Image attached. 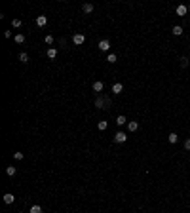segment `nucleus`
Masks as SVG:
<instances>
[{
    "label": "nucleus",
    "instance_id": "obj_1",
    "mask_svg": "<svg viewBox=\"0 0 190 213\" xmlns=\"http://www.w3.org/2000/svg\"><path fill=\"white\" fill-rule=\"evenodd\" d=\"M95 107H97V109H110V99H107V97H97V99H95Z\"/></svg>",
    "mask_w": 190,
    "mask_h": 213
},
{
    "label": "nucleus",
    "instance_id": "obj_2",
    "mask_svg": "<svg viewBox=\"0 0 190 213\" xmlns=\"http://www.w3.org/2000/svg\"><path fill=\"white\" fill-rule=\"evenodd\" d=\"M97 48H99L101 51H109V50H110V42L107 40V38H105V40H101V42H99V46H97Z\"/></svg>",
    "mask_w": 190,
    "mask_h": 213
},
{
    "label": "nucleus",
    "instance_id": "obj_3",
    "mask_svg": "<svg viewBox=\"0 0 190 213\" xmlns=\"http://www.w3.org/2000/svg\"><path fill=\"white\" fill-rule=\"evenodd\" d=\"M126 139H127V135L124 131H118L116 135H114V143H126Z\"/></svg>",
    "mask_w": 190,
    "mask_h": 213
},
{
    "label": "nucleus",
    "instance_id": "obj_4",
    "mask_svg": "<svg viewBox=\"0 0 190 213\" xmlns=\"http://www.w3.org/2000/svg\"><path fill=\"white\" fill-rule=\"evenodd\" d=\"M72 42L76 46H82V44H84V34H82V32H76V34L72 36Z\"/></svg>",
    "mask_w": 190,
    "mask_h": 213
},
{
    "label": "nucleus",
    "instance_id": "obj_5",
    "mask_svg": "<svg viewBox=\"0 0 190 213\" xmlns=\"http://www.w3.org/2000/svg\"><path fill=\"white\" fill-rule=\"evenodd\" d=\"M186 12H188V6H185V4H179V6H177V15L185 17V15H186Z\"/></svg>",
    "mask_w": 190,
    "mask_h": 213
},
{
    "label": "nucleus",
    "instance_id": "obj_6",
    "mask_svg": "<svg viewBox=\"0 0 190 213\" xmlns=\"http://www.w3.org/2000/svg\"><path fill=\"white\" fill-rule=\"evenodd\" d=\"M103 88H105V84L101 80H97V82H93V91H97V93H101L103 91Z\"/></svg>",
    "mask_w": 190,
    "mask_h": 213
},
{
    "label": "nucleus",
    "instance_id": "obj_7",
    "mask_svg": "<svg viewBox=\"0 0 190 213\" xmlns=\"http://www.w3.org/2000/svg\"><path fill=\"white\" fill-rule=\"evenodd\" d=\"M46 23H48V17H46V15H38V17H36V25H38V27H46Z\"/></svg>",
    "mask_w": 190,
    "mask_h": 213
},
{
    "label": "nucleus",
    "instance_id": "obj_8",
    "mask_svg": "<svg viewBox=\"0 0 190 213\" xmlns=\"http://www.w3.org/2000/svg\"><path fill=\"white\" fill-rule=\"evenodd\" d=\"M127 129H129V131H137V129H139V122H135V120H133V122H127Z\"/></svg>",
    "mask_w": 190,
    "mask_h": 213
},
{
    "label": "nucleus",
    "instance_id": "obj_9",
    "mask_svg": "<svg viewBox=\"0 0 190 213\" xmlns=\"http://www.w3.org/2000/svg\"><path fill=\"white\" fill-rule=\"evenodd\" d=\"M14 202H15V196L12 194V192L4 194V204H14Z\"/></svg>",
    "mask_w": 190,
    "mask_h": 213
},
{
    "label": "nucleus",
    "instance_id": "obj_10",
    "mask_svg": "<svg viewBox=\"0 0 190 213\" xmlns=\"http://www.w3.org/2000/svg\"><path fill=\"white\" fill-rule=\"evenodd\" d=\"M122 90H124V86L120 84V82H116V84L112 86V93H116V95H118V93H122Z\"/></svg>",
    "mask_w": 190,
    "mask_h": 213
},
{
    "label": "nucleus",
    "instance_id": "obj_11",
    "mask_svg": "<svg viewBox=\"0 0 190 213\" xmlns=\"http://www.w3.org/2000/svg\"><path fill=\"white\" fill-rule=\"evenodd\" d=\"M171 32L175 34V36H181V34H182V27H181V25H175V27L171 29Z\"/></svg>",
    "mask_w": 190,
    "mask_h": 213
},
{
    "label": "nucleus",
    "instance_id": "obj_12",
    "mask_svg": "<svg viewBox=\"0 0 190 213\" xmlns=\"http://www.w3.org/2000/svg\"><path fill=\"white\" fill-rule=\"evenodd\" d=\"M82 10H84V14H91V12H93V4H90V2H87V4L82 6Z\"/></svg>",
    "mask_w": 190,
    "mask_h": 213
},
{
    "label": "nucleus",
    "instance_id": "obj_13",
    "mask_svg": "<svg viewBox=\"0 0 190 213\" xmlns=\"http://www.w3.org/2000/svg\"><path fill=\"white\" fill-rule=\"evenodd\" d=\"M97 127H99L101 131H105V129L109 127V122H107V120H101V122H97Z\"/></svg>",
    "mask_w": 190,
    "mask_h": 213
},
{
    "label": "nucleus",
    "instance_id": "obj_14",
    "mask_svg": "<svg viewBox=\"0 0 190 213\" xmlns=\"http://www.w3.org/2000/svg\"><path fill=\"white\" fill-rule=\"evenodd\" d=\"M116 124L118 126H124V124H127V120H126V116H124V114H120V116L116 118Z\"/></svg>",
    "mask_w": 190,
    "mask_h": 213
},
{
    "label": "nucleus",
    "instance_id": "obj_15",
    "mask_svg": "<svg viewBox=\"0 0 190 213\" xmlns=\"http://www.w3.org/2000/svg\"><path fill=\"white\" fill-rule=\"evenodd\" d=\"M167 139H169V143H173V145H175L177 141H179V135H177V133H169Z\"/></svg>",
    "mask_w": 190,
    "mask_h": 213
},
{
    "label": "nucleus",
    "instance_id": "obj_16",
    "mask_svg": "<svg viewBox=\"0 0 190 213\" xmlns=\"http://www.w3.org/2000/svg\"><path fill=\"white\" fill-rule=\"evenodd\" d=\"M48 57L55 59V57H57V50H55V48H50V50H48Z\"/></svg>",
    "mask_w": 190,
    "mask_h": 213
},
{
    "label": "nucleus",
    "instance_id": "obj_17",
    "mask_svg": "<svg viewBox=\"0 0 190 213\" xmlns=\"http://www.w3.org/2000/svg\"><path fill=\"white\" fill-rule=\"evenodd\" d=\"M15 171H17V169H15L14 166H8V168H6V173H8L10 177H14V175H15Z\"/></svg>",
    "mask_w": 190,
    "mask_h": 213
},
{
    "label": "nucleus",
    "instance_id": "obj_18",
    "mask_svg": "<svg viewBox=\"0 0 190 213\" xmlns=\"http://www.w3.org/2000/svg\"><path fill=\"white\" fill-rule=\"evenodd\" d=\"M116 59H118L116 53H109V55H107V61H109V63H116Z\"/></svg>",
    "mask_w": 190,
    "mask_h": 213
},
{
    "label": "nucleus",
    "instance_id": "obj_19",
    "mask_svg": "<svg viewBox=\"0 0 190 213\" xmlns=\"http://www.w3.org/2000/svg\"><path fill=\"white\" fill-rule=\"evenodd\" d=\"M31 213H42V205H38V204H34L31 208Z\"/></svg>",
    "mask_w": 190,
    "mask_h": 213
},
{
    "label": "nucleus",
    "instance_id": "obj_20",
    "mask_svg": "<svg viewBox=\"0 0 190 213\" xmlns=\"http://www.w3.org/2000/svg\"><path fill=\"white\" fill-rule=\"evenodd\" d=\"M179 63H181V67H188V57H185V55H182V57L179 59Z\"/></svg>",
    "mask_w": 190,
    "mask_h": 213
},
{
    "label": "nucleus",
    "instance_id": "obj_21",
    "mask_svg": "<svg viewBox=\"0 0 190 213\" xmlns=\"http://www.w3.org/2000/svg\"><path fill=\"white\" fill-rule=\"evenodd\" d=\"M19 59H21V63H29V55L23 51V53H19Z\"/></svg>",
    "mask_w": 190,
    "mask_h": 213
},
{
    "label": "nucleus",
    "instance_id": "obj_22",
    "mask_svg": "<svg viewBox=\"0 0 190 213\" xmlns=\"http://www.w3.org/2000/svg\"><path fill=\"white\" fill-rule=\"evenodd\" d=\"M15 42H17V44H23V42H25V36H23V34H15Z\"/></svg>",
    "mask_w": 190,
    "mask_h": 213
},
{
    "label": "nucleus",
    "instance_id": "obj_23",
    "mask_svg": "<svg viewBox=\"0 0 190 213\" xmlns=\"http://www.w3.org/2000/svg\"><path fill=\"white\" fill-rule=\"evenodd\" d=\"M44 42H46L48 46H50V44H53V36H51V34H48V36L44 38Z\"/></svg>",
    "mask_w": 190,
    "mask_h": 213
},
{
    "label": "nucleus",
    "instance_id": "obj_24",
    "mask_svg": "<svg viewBox=\"0 0 190 213\" xmlns=\"http://www.w3.org/2000/svg\"><path fill=\"white\" fill-rule=\"evenodd\" d=\"M12 27H21V19H14V21H12Z\"/></svg>",
    "mask_w": 190,
    "mask_h": 213
},
{
    "label": "nucleus",
    "instance_id": "obj_25",
    "mask_svg": "<svg viewBox=\"0 0 190 213\" xmlns=\"http://www.w3.org/2000/svg\"><path fill=\"white\" fill-rule=\"evenodd\" d=\"M14 158L15 160H23V152H14Z\"/></svg>",
    "mask_w": 190,
    "mask_h": 213
},
{
    "label": "nucleus",
    "instance_id": "obj_26",
    "mask_svg": "<svg viewBox=\"0 0 190 213\" xmlns=\"http://www.w3.org/2000/svg\"><path fill=\"white\" fill-rule=\"evenodd\" d=\"M185 149H186V150H190V137L185 141Z\"/></svg>",
    "mask_w": 190,
    "mask_h": 213
},
{
    "label": "nucleus",
    "instance_id": "obj_27",
    "mask_svg": "<svg viewBox=\"0 0 190 213\" xmlns=\"http://www.w3.org/2000/svg\"><path fill=\"white\" fill-rule=\"evenodd\" d=\"M4 36L6 38H12V31H4Z\"/></svg>",
    "mask_w": 190,
    "mask_h": 213
},
{
    "label": "nucleus",
    "instance_id": "obj_28",
    "mask_svg": "<svg viewBox=\"0 0 190 213\" xmlns=\"http://www.w3.org/2000/svg\"><path fill=\"white\" fill-rule=\"evenodd\" d=\"M188 12H190V4H188Z\"/></svg>",
    "mask_w": 190,
    "mask_h": 213
},
{
    "label": "nucleus",
    "instance_id": "obj_29",
    "mask_svg": "<svg viewBox=\"0 0 190 213\" xmlns=\"http://www.w3.org/2000/svg\"><path fill=\"white\" fill-rule=\"evenodd\" d=\"M19 213H23V211H19Z\"/></svg>",
    "mask_w": 190,
    "mask_h": 213
}]
</instances>
